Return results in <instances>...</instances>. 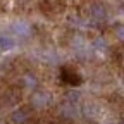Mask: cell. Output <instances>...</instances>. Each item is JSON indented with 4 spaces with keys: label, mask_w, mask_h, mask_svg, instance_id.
<instances>
[{
    "label": "cell",
    "mask_w": 124,
    "mask_h": 124,
    "mask_svg": "<svg viewBox=\"0 0 124 124\" xmlns=\"http://www.w3.org/2000/svg\"><path fill=\"white\" fill-rule=\"evenodd\" d=\"M54 98H52V93L50 91H45V90H38L33 93L31 97V105L35 108H46L48 105H52Z\"/></svg>",
    "instance_id": "1"
},
{
    "label": "cell",
    "mask_w": 124,
    "mask_h": 124,
    "mask_svg": "<svg viewBox=\"0 0 124 124\" xmlns=\"http://www.w3.org/2000/svg\"><path fill=\"white\" fill-rule=\"evenodd\" d=\"M90 17H91L93 23H97V24L105 23V21H107V9H105V5H102V4H93V5L90 7Z\"/></svg>",
    "instance_id": "2"
},
{
    "label": "cell",
    "mask_w": 124,
    "mask_h": 124,
    "mask_svg": "<svg viewBox=\"0 0 124 124\" xmlns=\"http://www.w3.org/2000/svg\"><path fill=\"white\" fill-rule=\"evenodd\" d=\"M29 119H31V112L26 107H19L16 110H12V114H10V122L12 124H28Z\"/></svg>",
    "instance_id": "3"
},
{
    "label": "cell",
    "mask_w": 124,
    "mask_h": 124,
    "mask_svg": "<svg viewBox=\"0 0 124 124\" xmlns=\"http://www.w3.org/2000/svg\"><path fill=\"white\" fill-rule=\"evenodd\" d=\"M62 78H64V81H66L67 85H71V86H78V85L81 83V78L78 76L76 72L69 71V69H64V71H62Z\"/></svg>",
    "instance_id": "4"
},
{
    "label": "cell",
    "mask_w": 124,
    "mask_h": 124,
    "mask_svg": "<svg viewBox=\"0 0 124 124\" xmlns=\"http://www.w3.org/2000/svg\"><path fill=\"white\" fill-rule=\"evenodd\" d=\"M23 85L29 90H36L38 88V78L33 74V72H26L23 76Z\"/></svg>",
    "instance_id": "5"
},
{
    "label": "cell",
    "mask_w": 124,
    "mask_h": 124,
    "mask_svg": "<svg viewBox=\"0 0 124 124\" xmlns=\"http://www.w3.org/2000/svg\"><path fill=\"white\" fill-rule=\"evenodd\" d=\"M14 45H16V41L10 35H0V50L7 52V50L14 48Z\"/></svg>",
    "instance_id": "6"
},
{
    "label": "cell",
    "mask_w": 124,
    "mask_h": 124,
    "mask_svg": "<svg viewBox=\"0 0 124 124\" xmlns=\"http://www.w3.org/2000/svg\"><path fill=\"white\" fill-rule=\"evenodd\" d=\"M16 29V33L17 35H21V36H28L29 33H31V28H29V24H26V23H19V24H16L14 26Z\"/></svg>",
    "instance_id": "7"
},
{
    "label": "cell",
    "mask_w": 124,
    "mask_h": 124,
    "mask_svg": "<svg viewBox=\"0 0 124 124\" xmlns=\"http://www.w3.org/2000/svg\"><path fill=\"white\" fill-rule=\"evenodd\" d=\"M95 43H97V45H95L97 48H102V50H105V48H107V41H105V40H102V38H98Z\"/></svg>",
    "instance_id": "8"
},
{
    "label": "cell",
    "mask_w": 124,
    "mask_h": 124,
    "mask_svg": "<svg viewBox=\"0 0 124 124\" xmlns=\"http://www.w3.org/2000/svg\"><path fill=\"white\" fill-rule=\"evenodd\" d=\"M117 35H119V40H122V26L121 24L117 26Z\"/></svg>",
    "instance_id": "9"
}]
</instances>
